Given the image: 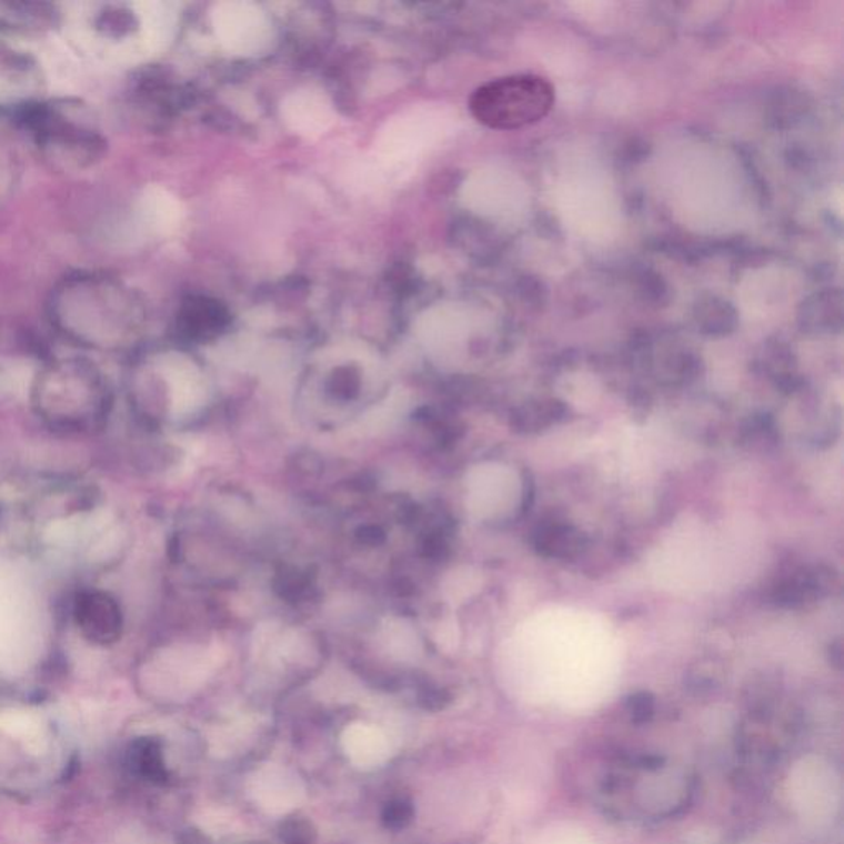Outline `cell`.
<instances>
[{"mask_svg":"<svg viewBox=\"0 0 844 844\" xmlns=\"http://www.w3.org/2000/svg\"><path fill=\"white\" fill-rule=\"evenodd\" d=\"M554 88L536 74H513L482 84L469 101L472 115L490 129L513 131L550 114Z\"/></svg>","mask_w":844,"mask_h":844,"instance_id":"6da1fadb","label":"cell"},{"mask_svg":"<svg viewBox=\"0 0 844 844\" xmlns=\"http://www.w3.org/2000/svg\"><path fill=\"white\" fill-rule=\"evenodd\" d=\"M77 617L83 632L93 639H112V633L118 629V609L112 604V599L98 592L83 595L78 601Z\"/></svg>","mask_w":844,"mask_h":844,"instance_id":"7a4b0ae2","label":"cell"},{"mask_svg":"<svg viewBox=\"0 0 844 844\" xmlns=\"http://www.w3.org/2000/svg\"><path fill=\"white\" fill-rule=\"evenodd\" d=\"M227 308L221 302L209 298H192L182 305L183 325L193 332L217 329L227 320Z\"/></svg>","mask_w":844,"mask_h":844,"instance_id":"3957f363","label":"cell"},{"mask_svg":"<svg viewBox=\"0 0 844 844\" xmlns=\"http://www.w3.org/2000/svg\"><path fill=\"white\" fill-rule=\"evenodd\" d=\"M279 836L285 844H312L316 838L314 823L305 816H291L279 826Z\"/></svg>","mask_w":844,"mask_h":844,"instance_id":"277c9868","label":"cell"},{"mask_svg":"<svg viewBox=\"0 0 844 844\" xmlns=\"http://www.w3.org/2000/svg\"><path fill=\"white\" fill-rule=\"evenodd\" d=\"M414 808L411 802L396 798L388 803L383 810V823L386 828L403 830L413 822Z\"/></svg>","mask_w":844,"mask_h":844,"instance_id":"5b68a950","label":"cell"},{"mask_svg":"<svg viewBox=\"0 0 844 844\" xmlns=\"http://www.w3.org/2000/svg\"><path fill=\"white\" fill-rule=\"evenodd\" d=\"M629 710H631L633 721L636 723L649 721L653 716V697L646 693L635 694L631 697Z\"/></svg>","mask_w":844,"mask_h":844,"instance_id":"8992f818","label":"cell"},{"mask_svg":"<svg viewBox=\"0 0 844 844\" xmlns=\"http://www.w3.org/2000/svg\"><path fill=\"white\" fill-rule=\"evenodd\" d=\"M182 844H213L205 833L197 828L187 830L182 836Z\"/></svg>","mask_w":844,"mask_h":844,"instance_id":"52a82bcc","label":"cell"}]
</instances>
